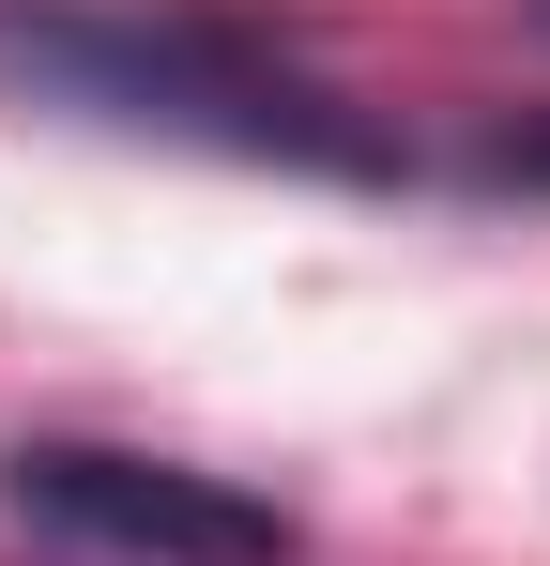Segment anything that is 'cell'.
<instances>
[{
  "label": "cell",
  "instance_id": "cell-2",
  "mask_svg": "<svg viewBox=\"0 0 550 566\" xmlns=\"http://www.w3.org/2000/svg\"><path fill=\"white\" fill-rule=\"evenodd\" d=\"M0 505L46 521V536H77V552H107V566H306V521L261 505L245 474L154 460V444H77V429L15 444Z\"/></svg>",
  "mask_w": 550,
  "mask_h": 566
},
{
  "label": "cell",
  "instance_id": "cell-3",
  "mask_svg": "<svg viewBox=\"0 0 550 566\" xmlns=\"http://www.w3.org/2000/svg\"><path fill=\"white\" fill-rule=\"evenodd\" d=\"M474 169H489V185H520V199H550V107L489 123V138H474Z\"/></svg>",
  "mask_w": 550,
  "mask_h": 566
},
{
  "label": "cell",
  "instance_id": "cell-1",
  "mask_svg": "<svg viewBox=\"0 0 550 566\" xmlns=\"http://www.w3.org/2000/svg\"><path fill=\"white\" fill-rule=\"evenodd\" d=\"M0 77L31 107L183 138L230 169H306V185H398L413 169L306 46H275L230 0H0Z\"/></svg>",
  "mask_w": 550,
  "mask_h": 566
}]
</instances>
